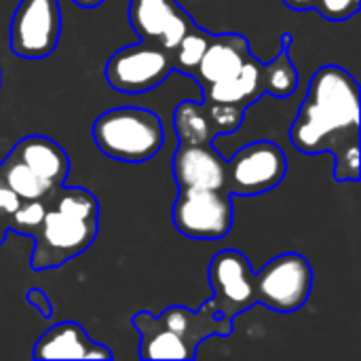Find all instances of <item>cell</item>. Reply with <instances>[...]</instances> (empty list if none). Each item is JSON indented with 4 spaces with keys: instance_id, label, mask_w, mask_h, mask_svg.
Returning a JSON list of instances; mask_svg holds the SVG:
<instances>
[{
    "instance_id": "d4e9b609",
    "label": "cell",
    "mask_w": 361,
    "mask_h": 361,
    "mask_svg": "<svg viewBox=\"0 0 361 361\" xmlns=\"http://www.w3.org/2000/svg\"><path fill=\"white\" fill-rule=\"evenodd\" d=\"M11 231H8V224H6V220H2L0 218V245L4 243V239H6V235H8Z\"/></svg>"
},
{
    "instance_id": "277c9868",
    "label": "cell",
    "mask_w": 361,
    "mask_h": 361,
    "mask_svg": "<svg viewBox=\"0 0 361 361\" xmlns=\"http://www.w3.org/2000/svg\"><path fill=\"white\" fill-rule=\"evenodd\" d=\"M91 133L97 150L118 163H146L165 144L163 118L137 106H116L102 112Z\"/></svg>"
},
{
    "instance_id": "9a60e30c",
    "label": "cell",
    "mask_w": 361,
    "mask_h": 361,
    "mask_svg": "<svg viewBox=\"0 0 361 361\" xmlns=\"http://www.w3.org/2000/svg\"><path fill=\"white\" fill-rule=\"evenodd\" d=\"M34 360H114V353L91 341L80 324L59 322L36 341Z\"/></svg>"
},
{
    "instance_id": "e0dca14e",
    "label": "cell",
    "mask_w": 361,
    "mask_h": 361,
    "mask_svg": "<svg viewBox=\"0 0 361 361\" xmlns=\"http://www.w3.org/2000/svg\"><path fill=\"white\" fill-rule=\"evenodd\" d=\"M0 180L13 190L17 192V197L21 201H34V199H42L47 197L53 186L47 184L42 178H38L25 163H21L17 157H13L11 152L4 157V161L0 163ZM57 188V186H55Z\"/></svg>"
},
{
    "instance_id": "5b68a950",
    "label": "cell",
    "mask_w": 361,
    "mask_h": 361,
    "mask_svg": "<svg viewBox=\"0 0 361 361\" xmlns=\"http://www.w3.org/2000/svg\"><path fill=\"white\" fill-rule=\"evenodd\" d=\"M171 222L178 233L195 241L224 239L235 224L233 195L224 188L178 190Z\"/></svg>"
},
{
    "instance_id": "603a6c76",
    "label": "cell",
    "mask_w": 361,
    "mask_h": 361,
    "mask_svg": "<svg viewBox=\"0 0 361 361\" xmlns=\"http://www.w3.org/2000/svg\"><path fill=\"white\" fill-rule=\"evenodd\" d=\"M283 4L292 11H315L317 0H283Z\"/></svg>"
},
{
    "instance_id": "7c38bea8",
    "label": "cell",
    "mask_w": 361,
    "mask_h": 361,
    "mask_svg": "<svg viewBox=\"0 0 361 361\" xmlns=\"http://www.w3.org/2000/svg\"><path fill=\"white\" fill-rule=\"evenodd\" d=\"M129 23L140 40L173 51L178 42L197 27L195 19L178 0H129Z\"/></svg>"
},
{
    "instance_id": "6da1fadb",
    "label": "cell",
    "mask_w": 361,
    "mask_h": 361,
    "mask_svg": "<svg viewBox=\"0 0 361 361\" xmlns=\"http://www.w3.org/2000/svg\"><path fill=\"white\" fill-rule=\"evenodd\" d=\"M288 135L302 154L330 152L338 182H357L360 85L353 74L336 63L322 66L309 80Z\"/></svg>"
},
{
    "instance_id": "5bb4252c",
    "label": "cell",
    "mask_w": 361,
    "mask_h": 361,
    "mask_svg": "<svg viewBox=\"0 0 361 361\" xmlns=\"http://www.w3.org/2000/svg\"><path fill=\"white\" fill-rule=\"evenodd\" d=\"M254 57L250 49V40L237 32L214 34L192 78L199 82L201 91L214 82L228 80Z\"/></svg>"
},
{
    "instance_id": "8fae6325",
    "label": "cell",
    "mask_w": 361,
    "mask_h": 361,
    "mask_svg": "<svg viewBox=\"0 0 361 361\" xmlns=\"http://www.w3.org/2000/svg\"><path fill=\"white\" fill-rule=\"evenodd\" d=\"M243 108L203 99H184L173 110V131L180 144H214L216 137L235 133L245 118Z\"/></svg>"
},
{
    "instance_id": "3957f363",
    "label": "cell",
    "mask_w": 361,
    "mask_h": 361,
    "mask_svg": "<svg viewBox=\"0 0 361 361\" xmlns=\"http://www.w3.org/2000/svg\"><path fill=\"white\" fill-rule=\"evenodd\" d=\"M233 324L214 317L207 300L199 311L173 305L161 315L140 311L131 317V326L140 334L137 355L142 360H195L205 338L231 336Z\"/></svg>"
},
{
    "instance_id": "8992f818",
    "label": "cell",
    "mask_w": 361,
    "mask_h": 361,
    "mask_svg": "<svg viewBox=\"0 0 361 361\" xmlns=\"http://www.w3.org/2000/svg\"><path fill=\"white\" fill-rule=\"evenodd\" d=\"M313 292V267L296 252H286L269 260L254 273L256 302L275 313L300 311Z\"/></svg>"
},
{
    "instance_id": "d6986e66",
    "label": "cell",
    "mask_w": 361,
    "mask_h": 361,
    "mask_svg": "<svg viewBox=\"0 0 361 361\" xmlns=\"http://www.w3.org/2000/svg\"><path fill=\"white\" fill-rule=\"evenodd\" d=\"M44 212H47L44 197L42 199H34V201H21L17 212L8 218V231H13L17 235L32 237V233L40 224Z\"/></svg>"
},
{
    "instance_id": "9c48e42d",
    "label": "cell",
    "mask_w": 361,
    "mask_h": 361,
    "mask_svg": "<svg viewBox=\"0 0 361 361\" xmlns=\"http://www.w3.org/2000/svg\"><path fill=\"white\" fill-rule=\"evenodd\" d=\"M212 298L207 300L214 317L235 322L237 315L250 311L256 302L254 269L250 258L239 250L218 252L207 269Z\"/></svg>"
},
{
    "instance_id": "4fadbf2b",
    "label": "cell",
    "mask_w": 361,
    "mask_h": 361,
    "mask_svg": "<svg viewBox=\"0 0 361 361\" xmlns=\"http://www.w3.org/2000/svg\"><path fill=\"white\" fill-rule=\"evenodd\" d=\"M226 159L214 144H180L171 159V176L178 190L224 188Z\"/></svg>"
},
{
    "instance_id": "484cf974",
    "label": "cell",
    "mask_w": 361,
    "mask_h": 361,
    "mask_svg": "<svg viewBox=\"0 0 361 361\" xmlns=\"http://www.w3.org/2000/svg\"><path fill=\"white\" fill-rule=\"evenodd\" d=\"M0 85H2V70H0Z\"/></svg>"
},
{
    "instance_id": "30bf717a",
    "label": "cell",
    "mask_w": 361,
    "mask_h": 361,
    "mask_svg": "<svg viewBox=\"0 0 361 361\" xmlns=\"http://www.w3.org/2000/svg\"><path fill=\"white\" fill-rule=\"evenodd\" d=\"M61 36L59 0H19L11 17V51L30 61L47 59Z\"/></svg>"
},
{
    "instance_id": "2e32d148",
    "label": "cell",
    "mask_w": 361,
    "mask_h": 361,
    "mask_svg": "<svg viewBox=\"0 0 361 361\" xmlns=\"http://www.w3.org/2000/svg\"><path fill=\"white\" fill-rule=\"evenodd\" d=\"M11 154L25 163L38 178L47 184L61 186L70 173V159L68 152L47 135H25L13 148Z\"/></svg>"
},
{
    "instance_id": "ffe728a7",
    "label": "cell",
    "mask_w": 361,
    "mask_h": 361,
    "mask_svg": "<svg viewBox=\"0 0 361 361\" xmlns=\"http://www.w3.org/2000/svg\"><path fill=\"white\" fill-rule=\"evenodd\" d=\"M324 19L345 21L360 11V0H317L315 8Z\"/></svg>"
},
{
    "instance_id": "ba28073f",
    "label": "cell",
    "mask_w": 361,
    "mask_h": 361,
    "mask_svg": "<svg viewBox=\"0 0 361 361\" xmlns=\"http://www.w3.org/2000/svg\"><path fill=\"white\" fill-rule=\"evenodd\" d=\"M173 72L171 51L140 40L114 51L104 68L106 82L125 95H142L163 85Z\"/></svg>"
},
{
    "instance_id": "52a82bcc",
    "label": "cell",
    "mask_w": 361,
    "mask_h": 361,
    "mask_svg": "<svg viewBox=\"0 0 361 361\" xmlns=\"http://www.w3.org/2000/svg\"><path fill=\"white\" fill-rule=\"evenodd\" d=\"M288 173V157L271 140L241 146L224 171V190L233 197H258L277 188Z\"/></svg>"
},
{
    "instance_id": "44dd1931",
    "label": "cell",
    "mask_w": 361,
    "mask_h": 361,
    "mask_svg": "<svg viewBox=\"0 0 361 361\" xmlns=\"http://www.w3.org/2000/svg\"><path fill=\"white\" fill-rule=\"evenodd\" d=\"M25 300H27V305L34 307L42 317L49 319V317L53 315V305H51V298H49V294H47L44 290H40V288H30L27 294H25Z\"/></svg>"
},
{
    "instance_id": "7402d4cb",
    "label": "cell",
    "mask_w": 361,
    "mask_h": 361,
    "mask_svg": "<svg viewBox=\"0 0 361 361\" xmlns=\"http://www.w3.org/2000/svg\"><path fill=\"white\" fill-rule=\"evenodd\" d=\"M19 205H21V199L17 197V192H13V190L0 180V218L6 220V224H8V218L17 212Z\"/></svg>"
},
{
    "instance_id": "ac0fdd59",
    "label": "cell",
    "mask_w": 361,
    "mask_h": 361,
    "mask_svg": "<svg viewBox=\"0 0 361 361\" xmlns=\"http://www.w3.org/2000/svg\"><path fill=\"white\" fill-rule=\"evenodd\" d=\"M212 36H214L212 32L201 30L199 25L192 27V30L178 42V47L171 51L173 70L180 72V74H184V76H190V78H192V74H195V70H197V66H199V61H201V57H203V53H205L209 40H212Z\"/></svg>"
},
{
    "instance_id": "cb8c5ba5",
    "label": "cell",
    "mask_w": 361,
    "mask_h": 361,
    "mask_svg": "<svg viewBox=\"0 0 361 361\" xmlns=\"http://www.w3.org/2000/svg\"><path fill=\"white\" fill-rule=\"evenodd\" d=\"M72 2L80 8H97L104 4V0H72Z\"/></svg>"
},
{
    "instance_id": "7a4b0ae2",
    "label": "cell",
    "mask_w": 361,
    "mask_h": 361,
    "mask_svg": "<svg viewBox=\"0 0 361 361\" xmlns=\"http://www.w3.org/2000/svg\"><path fill=\"white\" fill-rule=\"evenodd\" d=\"M47 212L32 233V271L63 267L87 252L99 233V201L82 186H57L47 197Z\"/></svg>"
}]
</instances>
